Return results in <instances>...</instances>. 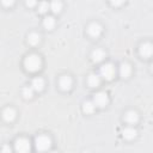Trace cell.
<instances>
[{"instance_id":"obj_14","label":"cell","mask_w":153,"mask_h":153,"mask_svg":"<svg viewBox=\"0 0 153 153\" xmlns=\"http://www.w3.org/2000/svg\"><path fill=\"white\" fill-rule=\"evenodd\" d=\"M31 86H32V88H33L35 91L39 92V91H42L43 87H44V81H43V79H41V78H35V79L32 80V82H31Z\"/></svg>"},{"instance_id":"obj_6","label":"cell","mask_w":153,"mask_h":153,"mask_svg":"<svg viewBox=\"0 0 153 153\" xmlns=\"http://www.w3.org/2000/svg\"><path fill=\"white\" fill-rule=\"evenodd\" d=\"M87 32H88L90 36L97 38V37H99L100 33H102V26H100L99 24H97V23H92V24L88 25V27H87Z\"/></svg>"},{"instance_id":"obj_23","label":"cell","mask_w":153,"mask_h":153,"mask_svg":"<svg viewBox=\"0 0 153 153\" xmlns=\"http://www.w3.org/2000/svg\"><path fill=\"white\" fill-rule=\"evenodd\" d=\"M123 1L124 0H110V2H111L112 6H120V5L123 4Z\"/></svg>"},{"instance_id":"obj_20","label":"cell","mask_w":153,"mask_h":153,"mask_svg":"<svg viewBox=\"0 0 153 153\" xmlns=\"http://www.w3.org/2000/svg\"><path fill=\"white\" fill-rule=\"evenodd\" d=\"M33 91H35V90L32 88V86H25V87L23 88V96H24V98H26V99L32 98Z\"/></svg>"},{"instance_id":"obj_18","label":"cell","mask_w":153,"mask_h":153,"mask_svg":"<svg viewBox=\"0 0 153 153\" xmlns=\"http://www.w3.org/2000/svg\"><path fill=\"white\" fill-rule=\"evenodd\" d=\"M43 26L47 29V30H51L54 26H55V19L54 17H45L44 20H43Z\"/></svg>"},{"instance_id":"obj_10","label":"cell","mask_w":153,"mask_h":153,"mask_svg":"<svg viewBox=\"0 0 153 153\" xmlns=\"http://www.w3.org/2000/svg\"><path fill=\"white\" fill-rule=\"evenodd\" d=\"M2 117H4L5 121L11 122V121H13V120L16 118V111H14L12 108H7V109H5L4 112H2Z\"/></svg>"},{"instance_id":"obj_15","label":"cell","mask_w":153,"mask_h":153,"mask_svg":"<svg viewBox=\"0 0 153 153\" xmlns=\"http://www.w3.org/2000/svg\"><path fill=\"white\" fill-rule=\"evenodd\" d=\"M105 57V53L102 50V49H96L93 53H92V60L94 62H100L103 61Z\"/></svg>"},{"instance_id":"obj_16","label":"cell","mask_w":153,"mask_h":153,"mask_svg":"<svg viewBox=\"0 0 153 153\" xmlns=\"http://www.w3.org/2000/svg\"><path fill=\"white\" fill-rule=\"evenodd\" d=\"M50 10L53 13H60L62 10V2L60 0H51L50 2Z\"/></svg>"},{"instance_id":"obj_1","label":"cell","mask_w":153,"mask_h":153,"mask_svg":"<svg viewBox=\"0 0 153 153\" xmlns=\"http://www.w3.org/2000/svg\"><path fill=\"white\" fill-rule=\"evenodd\" d=\"M24 66L29 72H37L42 66V61L37 55L31 54L24 60Z\"/></svg>"},{"instance_id":"obj_13","label":"cell","mask_w":153,"mask_h":153,"mask_svg":"<svg viewBox=\"0 0 153 153\" xmlns=\"http://www.w3.org/2000/svg\"><path fill=\"white\" fill-rule=\"evenodd\" d=\"M122 135L127 139V140H131L136 136V130L133 128V127H127L122 130Z\"/></svg>"},{"instance_id":"obj_21","label":"cell","mask_w":153,"mask_h":153,"mask_svg":"<svg viewBox=\"0 0 153 153\" xmlns=\"http://www.w3.org/2000/svg\"><path fill=\"white\" fill-rule=\"evenodd\" d=\"M48 10H50V4H48L47 1H42L38 4V12L39 13H45V12H48Z\"/></svg>"},{"instance_id":"obj_3","label":"cell","mask_w":153,"mask_h":153,"mask_svg":"<svg viewBox=\"0 0 153 153\" xmlns=\"http://www.w3.org/2000/svg\"><path fill=\"white\" fill-rule=\"evenodd\" d=\"M35 143H36L37 151H47V149H49V147L51 145V140L47 135H39L38 137H36Z\"/></svg>"},{"instance_id":"obj_12","label":"cell","mask_w":153,"mask_h":153,"mask_svg":"<svg viewBox=\"0 0 153 153\" xmlns=\"http://www.w3.org/2000/svg\"><path fill=\"white\" fill-rule=\"evenodd\" d=\"M130 72H131V68L128 63H122L120 66V69H118V73L122 78H128L130 75Z\"/></svg>"},{"instance_id":"obj_25","label":"cell","mask_w":153,"mask_h":153,"mask_svg":"<svg viewBox=\"0 0 153 153\" xmlns=\"http://www.w3.org/2000/svg\"><path fill=\"white\" fill-rule=\"evenodd\" d=\"M10 151H11V148L8 146H4L2 147V152H10Z\"/></svg>"},{"instance_id":"obj_11","label":"cell","mask_w":153,"mask_h":153,"mask_svg":"<svg viewBox=\"0 0 153 153\" xmlns=\"http://www.w3.org/2000/svg\"><path fill=\"white\" fill-rule=\"evenodd\" d=\"M124 118H126V121H127L128 123L135 124V123H137V121H139V115H137V112H135V111H128V112L126 114Z\"/></svg>"},{"instance_id":"obj_24","label":"cell","mask_w":153,"mask_h":153,"mask_svg":"<svg viewBox=\"0 0 153 153\" xmlns=\"http://www.w3.org/2000/svg\"><path fill=\"white\" fill-rule=\"evenodd\" d=\"M2 4H4V6H12L13 4H14V0H2Z\"/></svg>"},{"instance_id":"obj_17","label":"cell","mask_w":153,"mask_h":153,"mask_svg":"<svg viewBox=\"0 0 153 153\" xmlns=\"http://www.w3.org/2000/svg\"><path fill=\"white\" fill-rule=\"evenodd\" d=\"M94 109H96V104L92 100H86L84 103V105H82V110L86 114H92L94 111Z\"/></svg>"},{"instance_id":"obj_5","label":"cell","mask_w":153,"mask_h":153,"mask_svg":"<svg viewBox=\"0 0 153 153\" xmlns=\"http://www.w3.org/2000/svg\"><path fill=\"white\" fill-rule=\"evenodd\" d=\"M14 149L17 152H22V153L30 151V142H29V140L23 139V137L22 139H18L16 141V143H14Z\"/></svg>"},{"instance_id":"obj_22","label":"cell","mask_w":153,"mask_h":153,"mask_svg":"<svg viewBox=\"0 0 153 153\" xmlns=\"http://www.w3.org/2000/svg\"><path fill=\"white\" fill-rule=\"evenodd\" d=\"M25 2H26V5H27L29 7H33V6H36L37 0H25Z\"/></svg>"},{"instance_id":"obj_26","label":"cell","mask_w":153,"mask_h":153,"mask_svg":"<svg viewBox=\"0 0 153 153\" xmlns=\"http://www.w3.org/2000/svg\"><path fill=\"white\" fill-rule=\"evenodd\" d=\"M152 71H153V63H152Z\"/></svg>"},{"instance_id":"obj_9","label":"cell","mask_w":153,"mask_h":153,"mask_svg":"<svg viewBox=\"0 0 153 153\" xmlns=\"http://www.w3.org/2000/svg\"><path fill=\"white\" fill-rule=\"evenodd\" d=\"M87 82H88V85H90L91 87H97V86L100 84V76H99L98 74H96V73H92V74L88 75Z\"/></svg>"},{"instance_id":"obj_19","label":"cell","mask_w":153,"mask_h":153,"mask_svg":"<svg viewBox=\"0 0 153 153\" xmlns=\"http://www.w3.org/2000/svg\"><path fill=\"white\" fill-rule=\"evenodd\" d=\"M27 41H29V43H30L31 45H37V44L39 43V41H41V37H39V35H38V33L32 32V33H30V35H29Z\"/></svg>"},{"instance_id":"obj_4","label":"cell","mask_w":153,"mask_h":153,"mask_svg":"<svg viewBox=\"0 0 153 153\" xmlns=\"http://www.w3.org/2000/svg\"><path fill=\"white\" fill-rule=\"evenodd\" d=\"M93 102L96 104V106H99V108H103L108 104L109 102V98H108V94L105 92H97L93 97Z\"/></svg>"},{"instance_id":"obj_7","label":"cell","mask_w":153,"mask_h":153,"mask_svg":"<svg viewBox=\"0 0 153 153\" xmlns=\"http://www.w3.org/2000/svg\"><path fill=\"white\" fill-rule=\"evenodd\" d=\"M140 54L143 57H149L153 55V45L151 43H143L140 47Z\"/></svg>"},{"instance_id":"obj_8","label":"cell","mask_w":153,"mask_h":153,"mask_svg":"<svg viewBox=\"0 0 153 153\" xmlns=\"http://www.w3.org/2000/svg\"><path fill=\"white\" fill-rule=\"evenodd\" d=\"M59 84H60V87H61L63 91H68V90H71V87H72V79H71L68 75H63V76L60 78Z\"/></svg>"},{"instance_id":"obj_2","label":"cell","mask_w":153,"mask_h":153,"mask_svg":"<svg viewBox=\"0 0 153 153\" xmlns=\"http://www.w3.org/2000/svg\"><path fill=\"white\" fill-rule=\"evenodd\" d=\"M99 74L106 80H111L115 76V67L112 63H104L99 68Z\"/></svg>"}]
</instances>
